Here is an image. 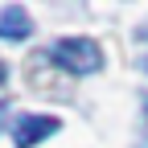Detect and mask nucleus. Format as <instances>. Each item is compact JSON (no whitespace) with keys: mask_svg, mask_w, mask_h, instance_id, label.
Returning <instances> with one entry per match:
<instances>
[{"mask_svg":"<svg viewBox=\"0 0 148 148\" xmlns=\"http://www.w3.org/2000/svg\"><path fill=\"white\" fill-rule=\"evenodd\" d=\"M49 58H53V66H62L70 74H95L103 66V49L90 37H62V41H53Z\"/></svg>","mask_w":148,"mask_h":148,"instance_id":"obj_1","label":"nucleus"},{"mask_svg":"<svg viewBox=\"0 0 148 148\" xmlns=\"http://www.w3.org/2000/svg\"><path fill=\"white\" fill-rule=\"evenodd\" d=\"M58 115H16L12 119V144L16 148H33V144H41L45 136L58 132Z\"/></svg>","mask_w":148,"mask_h":148,"instance_id":"obj_2","label":"nucleus"},{"mask_svg":"<svg viewBox=\"0 0 148 148\" xmlns=\"http://www.w3.org/2000/svg\"><path fill=\"white\" fill-rule=\"evenodd\" d=\"M29 33H33V21H29V12H25L21 4L0 8V37H8V41H25Z\"/></svg>","mask_w":148,"mask_h":148,"instance_id":"obj_3","label":"nucleus"},{"mask_svg":"<svg viewBox=\"0 0 148 148\" xmlns=\"http://www.w3.org/2000/svg\"><path fill=\"white\" fill-rule=\"evenodd\" d=\"M140 107H144V115H148V95L140 99ZM140 144H148V127H144V136H140Z\"/></svg>","mask_w":148,"mask_h":148,"instance_id":"obj_4","label":"nucleus"},{"mask_svg":"<svg viewBox=\"0 0 148 148\" xmlns=\"http://www.w3.org/2000/svg\"><path fill=\"white\" fill-rule=\"evenodd\" d=\"M136 41H148V25H140V29H136Z\"/></svg>","mask_w":148,"mask_h":148,"instance_id":"obj_5","label":"nucleus"},{"mask_svg":"<svg viewBox=\"0 0 148 148\" xmlns=\"http://www.w3.org/2000/svg\"><path fill=\"white\" fill-rule=\"evenodd\" d=\"M4 78H8V66H4V62H0V82H4Z\"/></svg>","mask_w":148,"mask_h":148,"instance_id":"obj_6","label":"nucleus"},{"mask_svg":"<svg viewBox=\"0 0 148 148\" xmlns=\"http://www.w3.org/2000/svg\"><path fill=\"white\" fill-rule=\"evenodd\" d=\"M144 74H148V58H144Z\"/></svg>","mask_w":148,"mask_h":148,"instance_id":"obj_7","label":"nucleus"}]
</instances>
